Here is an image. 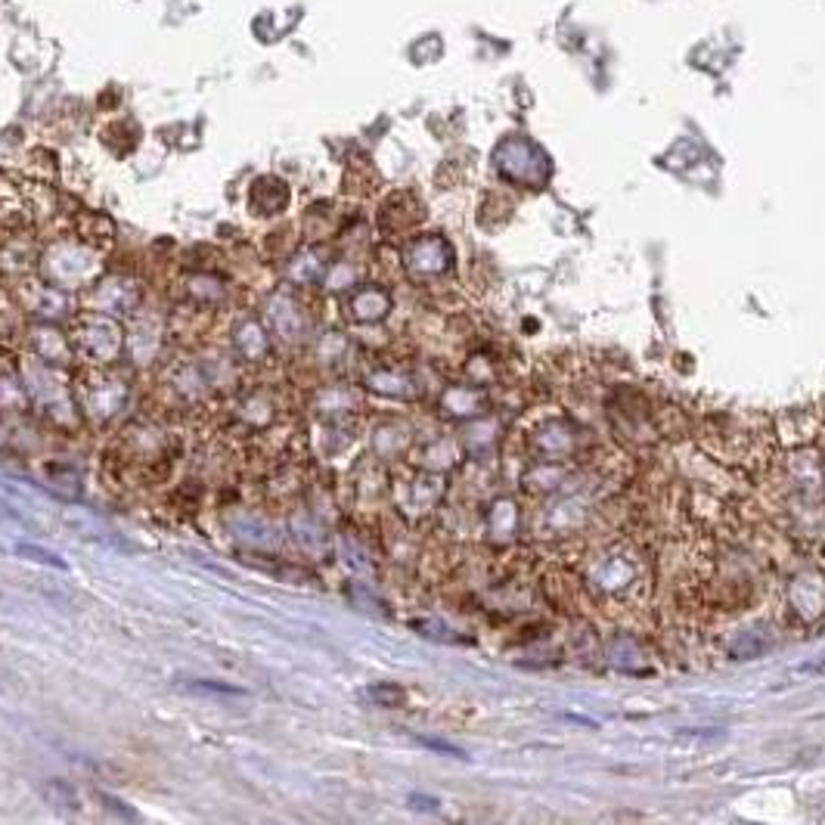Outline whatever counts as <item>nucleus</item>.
<instances>
[{
  "label": "nucleus",
  "mask_w": 825,
  "mask_h": 825,
  "mask_svg": "<svg viewBox=\"0 0 825 825\" xmlns=\"http://www.w3.org/2000/svg\"><path fill=\"white\" fill-rule=\"evenodd\" d=\"M497 165L506 177H513L518 184H531V187H540L547 180V174H550L547 155L540 153L534 143H528V140H509V143H503L497 153Z\"/></svg>",
  "instance_id": "f257e3e1"
},
{
  "label": "nucleus",
  "mask_w": 825,
  "mask_h": 825,
  "mask_svg": "<svg viewBox=\"0 0 825 825\" xmlns=\"http://www.w3.org/2000/svg\"><path fill=\"white\" fill-rule=\"evenodd\" d=\"M757 634H760V630H751V634H739V637L733 639V646H729L733 658H757V654L767 652L773 639H757Z\"/></svg>",
  "instance_id": "f03ea898"
},
{
  "label": "nucleus",
  "mask_w": 825,
  "mask_h": 825,
  "mask_svg": "<svg viewBox=\"0 0 825 825\" xmlns=\"http://www.w3.org/2000/svg\"><path fill=\"white\" fill-rule=\"evenodd\" d=\"M16 550H19V556H29V559H35V562H44V565L66 568V562H63V559H56L53 552L41 550V547H32V543H19Z\"/></svg>",
  "instance_id": "7ed1b4c3"
},
{
  "label": "nucleus",
  "mask_w": 825,
  "mask_h": 825,
  "mask_svg": "<svg viewBox=\"0 0 825 825\" xmlns=\"http://www.w3.org/2000/svg\"><path fill=\"white\" fill-rule=\"evenodd\" d=\"M189 689L193 692H215V695H245V689L227 686V683H208V680H193Z\"/></svg>",
  "instance_id": "20e7f679"
},
{
  "label": "nucleus",
  "mask_w": 825,
  "mask_h": 825,
  "mask_svg": "<svg viewBox=\"0 0 825 825\" xmlns=\"http://www.w3.org/2000/svg\"><path fill=\"white\" fill-rule=\"evenodd\" d=\"M370 695L376 698L378 705H385V707H395L404 702V692L395 686H376V689H370Z\"/></svg>",
  "instance_id": "39448f33"
},
{
  "label": "nucleus",
  "mask_w": 825,
  "mask_h": 825,
  "mask_svg": "<svg viewBox=\"0 0 825 825\" xmlns=\"http://www.w3.org/2000/svg\"><path fill=\"white\" fill-rule=\"evenodd\" d=\"M419 745H426V748H435V751H441V755H453V757H465L460 748H453L448 741H438V739H419Z\"/></svg>",
  "instance_id": "423d86ee"
}]
</instances>
